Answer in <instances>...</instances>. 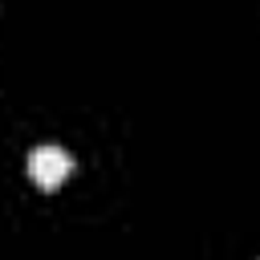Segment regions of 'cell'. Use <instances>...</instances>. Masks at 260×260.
Wrapping results in <instances>:
<instances>
[{
	"instance_id": "1",
	"label": "cell",
	"mask_w": 260,
	"mask_h": 260,
	"mask_svg": "<svg viewBox=\"0 0 260 260\" xmlns=\"http://www.w3.org/2000/svg\"><path fill=\"white\" fill-rule=\"evenodd\" d=\"M69 171H73L69 150H61V146H32V154H28V175H32L37 187L53 191V187H61V183L69 179Z\"/></svg>"
}]
</instances>
